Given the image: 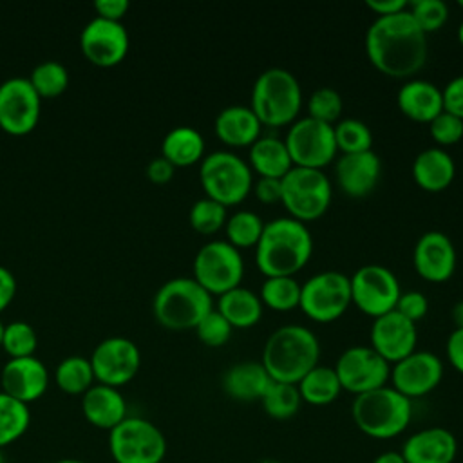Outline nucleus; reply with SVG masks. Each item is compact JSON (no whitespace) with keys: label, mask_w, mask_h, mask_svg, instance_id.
<instances>
[{"label":"nucleus","mask_w":463,"mask_h":463,"mask_svg":"<svg viewBox=\"0 0 463 463\" xmlns=\"http://www.w3.org/2000/svg\"><path fill=\"white\" fill-rule=\"evenodd\" d=\"M365 54L373 67L391 78H412L427 61V34L420 29L409 7L376 16L365 31Z\"/></svg>","instance_id":"obj_1"},{"label":"nucleus","mask_w":463,"mask_h":463,"mask_svg":"<svg viewBox=\"0 0 463 463\" xmlns=\"http://www.w3.org/2000/svg\"><path fill=\"white\" fill-rule=\"evenodd\" d=\"M313 253V237L307 226L293 217H277L264 222L255 244V264L266 277H293Z\"/></svg>","instance_id":"obj_2"},{"label":"nucleus","mask_w":463,"mask_h":463,"mask_svg":"<svg viewBox=\"0 0 463 463\" xmlns=\"http://www.w3.org/2000/svg\"><path fill=\"white\" fill-rule=\"evenodd\" d=\"M320 358L317 335L300 324L277 327L262 347L260 364L273 382L298 383Z\"/></svg>","instance_id":"obj_3"},{"label":"nucleus","mask_w":463,"mask_h":463,"mask_svg":"<svg viewBox=\"0 0 463 463\" xmlns=\"http://www.w3.org/2000/svg\"><path fill=\"white\" fill-rule=\"evenodd\" d=\"M354 425L369 438L391 439L402 434L412 418V400L383 385L358 394L351 405Z\"/></svg>","instance_id":"obj_4"},{"label":"nucleus","mask_w":463,"mask_h":463,"mask_svg":"<svg viewBox=\"0 0 463 463\" xmlns=\"http://www.w3.org/2000/svg\"><path fill=\"white\" fill-rule=\"evenodd\" d=\"M212 309V295L195 282L194 277H175L166 280L156 291L152 300L156 320L163 327L174 331L195 329Z\"/></svg>","instance_id":"obj_5"},{"label":"nucleus","mask_w":463,"mask_h":463,"mask_svg":"<svg viewBox=\"0 0 463 463\" xmlns=\"http://www.w3.org/2000/svg\"><path fill=\"white\" fill-rule=\"evenodd\" d=\"M250 107L262 125L293 123L302 107V89L297 76L282 67L262 71L251 87Z\"/></svg>","instance_id":"obj_6"},{"label":"nucleus","mask_w":463,"mask_h":463,"mask_svg":"<svg viewBox=\"0 0 463 463\" xmlns=\"http://www.w3.org/2000/svg\"><path fill=\"white\" fill-rule=\"evenodd\" d=\"M199 181L204 197L222 206H235L248 197L253 188V172L242 157L232 150L206 154L199 165Z\"/></svg>","instance_id":"obj_7"},{"label":"nucleus","mask_w":463,"mask_h":463,"mask_svg":"<svg viewBox=\"0 0 463 463\" xmlns=\"http://www.w3.org/2000/svg\"><path fill=\"white\" fill-rule=\"evenodd\" d=\"M333 186L329 177L318 168L291 166L282 177L280 203L289 217L307 222L322 217L331 204Z\"/></svg>","instance_id":"obj_8"},{"label":"nucleus","mask_w":463,"mask_h":463,"mask_svg":"<svg viewBox=\"0 0 463 463\" xmlns=\"http://www.w3.org/2000/svg\"><path fill=\"white\" fill-rule=\"evenodd\" d=\"M109 452L114 463H161L166 456V439L152 421L127 416L109 430Z\"/></svg>","instance_id":"obj_9"},{"label":"nucleus","mask_w":463,"mask_h":463,"mask_svg":"<svg viewBox=\"0 0 463 463\" xmlns=\"http://www.w3.org/2000/svg\"><path fill=\"white\" fill-rule=\"evenodd\" d=\"M194 279L210 295L222 293L241 286L244 277V260L241 250L228 241H210L203 244L194 257Z\"/></svg>","instance_id":"obj_10"},{"label":"nucleus","mask_w":463,"mask_h":463,"mask_svg":"<svg viewBox=\"0 0 463 463\" xmlns=\"http://www.w3.org/2000/svg\"><path fill=\"white\" fill-rule=\"evenodd\" d=\"M351 306L349 277L326 269L309 277L300 288L298 307L315 322L326 324L340 318Z\"/></svg>","instance_id":"obj_11"},{"label":"nucleus","mask_w":463,"mask_h":463,"mask_svg":"<svg viewBox=\"0 0 463 463\" xmlns=\"http://www.w3.org/2000/svg\"><path fill=\"white\" fill-rule=\"evenodd\" d=\"M293 166H307L322 170L336 157V143L333 125L318 121L311 116L297 118L284 137Z\"/></svg>","instance_id":"obj_12"},{"label":"nucleus","mask_w":463,"mask_h":463,"mask_svg":"<svg viewBox=\"0 0 463 463\" xmlns=\"http://www.w3.org/2000/svg\"><path fill=\"white\" fill-rule=\"evenodd\" d=\"M349 284L351 304L373 318L392 311L402 293L396 275L382 264L360 266L349 277Z\"/></svg>","instance_id":"obj_13"},{"label":"nucleus","mask_w":463,"mask_h":463,"mask_svg":"<svg viewBox=\"0 0 463 463\" xmlns=\"http://www.w3.org/2000/svg\"><path fill=\"white\" fill-rule=\"evenodd\" d=\"M333 369L340 380L342 391H349L354 396L387 385L391 374V364L369 345H351L344 349Z\"/></svg>","instance_id":"obj_14"},{"label":"nucleus","mask_w":463,"mask_h":463,"mask_svg":"<svg viewBox=\"0 0 463 463\" xmlns=\"http://www.w3.org/2000/svg\"><path fill=\"white\" fill-rule=\"evenodd\" d=\"M42 112V98L29 78H9L0 83V128L11 136L34 130Z\"/></svg>","instance_id":"obj_15"},{"label":"nucleus","mask_w":463,"mask_h":463,"mask_svg":"<svg viewBox=\"0 0 463 463\" xmlns=\"http://www.w3.org/2000/svg\"><path fill=\"white\" fill-rule=\"evenodd\" d=\"M89 360L98 383L119 389L137 374L141 354L130 338L109 336L94 347Z\"/></svg>","instance_id":"obj_16"},{"label":"nucleus","mask_w":463,"mask_h":463,"mask_svg":"<svg viewBox=\"0 0 463 463\" xmlns=\"http://www.w3.org/2000/svg\"><path fill=\"white\" fill-rule=\"evenodd\" d=\"M130 40L121 22L94 16L85 24L80 34L83 56L98 67L118 65L128 52Z\"/></svg>","instance_id":"obj_17"},{"label":"nucleus","mask_w":463,"mask_h":463,"mask_svg":"<svg viewBox=\"0 0 463 463\" xmlns=\"http://www.w3.org/2000/svg\"><path fill=\"white\" fill-rule=\"evenodd\" d=\"M443 378V364L430 351H412L391 367V387L409 400L421 398L434 391Z\"/></svg>","instance_id":"obj_18"},{"label":"nucleus","mask_w":463,"mask_h":463,"mask_svg":"<svg viewBox=\"0 0 463 463\" xmlns=\"http://www.w3.org/2000/svg\"><path fill=\"white\" fill-rule=\"evenodd\" d=\"M369 336L371 347L389 364H396L416 351V324L402 317L396 309L373 318Z\"/></svg>","instance_id":"obj_19"},{"label":"nucleus","mask_w":463,"mask_h":463,"mask_svg":"<svg viewBox=\"0 0 463 463\" xmlns=\"http://www.w3.org/2000/svg\"><path fill=\"white\" fill-rule=\"evenodd\" d=\"M412 264L416 273L427 282H445L456 269V248L443 232H425L412 250Z\"/></svg>","instance_id":"obj_20"},{"label":"nucleus","mask_w":463,"mask_h":463,"mask_svg":"<svg viewBox=\"0 0 463 463\" xmlns=\"http://www.w3.org/2000/svg\"><path fill=\"white\" fill-rule=\"evenodd\" d=\"M2 392L29 405L42 398L49 387V371L36 356L9 358L0 373Z\"/></svg>","instance_id":"obj_21"},{"label":"nucleus","mask_w":463,"mask_h":463,"mask_svg":"<svg viewBox=\"0 0 463 463\" xmlns=\"http://www.w3.org/2000/svg\"><path fill=\"white\" fill-rule=\"evenodd\" d=\"M382 175V161L371 148L356 154H342L335 163L338 186L349 197H364L374 190Z\"/></svg>","instance_id":"obj_22"},{"label":"nucleus","mask_w":463,"mask_h":463,"mask_svg":"<svg viewBox=\"0 0 463 463\" xmlns=\"http://www.w3.org/2000/svg\"><path fill=\"white\" fill-rule=\"evenodd\" d=\"M400 452L405 463H454L458 439L449 429L427 427L409 436Z\"/></svg>","instance_id":"obj_23"},{"label":"nucleus","mask_w":463,"mask_h":463,"mask_svg":"<svg viewBox=\"0 0 463 463\" xmlns=\"http://www.w3.org/2000/svg\"><path fill=\"white\" fill-rule=\"evenodd\" d=\"M81 412L90 425L110 430L127 418V402L116 387L94 383L81 396Z\"/></svg>","instance_id":"obj_24"},{"label":"nucleus","mask_w":463,"mask_h":463,"mask_svg":"<svg viewBox=\"0 0 463 463\" xmlns=\"http://www.w3.org/2000/svg\"><path fill=\"white\" fill-rule=\"evenodd\" d=\"M400 110L412 121L430 123L443 110L441 89L421 78L407 80L396 94Z\"/></svg>","instance_id":"obj_25"},{"label":"nucleus","mask_w":463,"mask_h":463,"mask_svg":"<svg viewBox=\"0 0 463 463\" xmlns=\"http://www.w3.org/2000/svg\"><path fill=\"white\" fill-rule=\"evenodd\" d=\"M217 137L228 146H251L260 137L262 123L246 105H228L213 123Z\"/></svg>","instance_id":"obj_26"},{"label":"nucleus","mask_w":463,"mask_h":463,"mask_svg":"<svg viewBox=\"0 0 463 463\" xmlns=\"http://www.w3.org/2000/svg\"><path fill=\"white\" fill-rule=\"evenodd\" d=\"M456 175L452 156L441 146L423 148L412 161V177L425 192L445 190Z\"/></svg>","instance_id":"obj_27"},{"label":"nucleus","mask_w":463,"mask_h":463,"mask_svg":"<svg viewBox=\"0 0 463 463\" xmlns=\"http://www.w3.org/2000/svg\"><path fill=\"white\" fill-rule=\"evenodd\" d=\"M273 380L260 362H239L222 376L224 392L239 402H253L264 396Z\"/></svg>","instance_id":"obj_28"},{"label":"nucleus","mask_w":463,"mask_h":463,"mask_svg":"<svg viewBox=\"0 0 463 463\" xmlns=\"http://www.w3.org/2000/svg\"><path fill=\"white\" fill-rule=\"evenodd\" d=\"M248 165L251 172L259 174V177L282 179L293 166V161L284 139L277 136H260L250 146Z\"/></svg>","instance_id":"obj_29"},{"label":"nucleus","mask_w":463,"mask_h":463,"mask_svg":"<svg viewBox=\"0 0 463 463\" xmlns=\"http://www.w3.org/2000/svg\"><path fill=\"white\" fill-rule=\"evenodd\" d=\"M161 156L174 166H190L201 163L204 157V137L194 127H175L163 137Z\"/></svg>","instance_id":"obj_30"},{"label":"nucleus","mask_w":463,"mask_h":463,"mask_svg":"<svg viewBox=\"0 0 463 463\" xmlns=\"http://www.w3.org/2000/svg\"><path fill=\"white\" fill-rule=\"evenodd\" d=\"M215 309L230 322L232 327L239 329L255 326L262 317L260 297L242 286H237L222 293L217 300Z\"/></svg>","instance_id":"obj_31"},{"label":"nucleus","mask_w":463,"mask_h":463,"mask_svg":"<svg viewBox=\"0 0 463 463\" xmlns=\"http://www.w3.org/2000/svg\"><path fill=\"white\" fill-rule=\"evenodd\" d=\"M298 392L302 402L311 405H329L335 402L342 391L340 380L333 367L315 365L298 383Z\"/></svg>","instance_id":"obj_32"},{"label":"nucleus","mask_w":463,"mask_h":463,"mask_svg":"<svg viewBox=\"0 0 463 463\" xmlns=\"http://www.w3.org/2000/svg\"><path fill=\"white\" fill-rule=\"evenodd\" d=\"M94 380L90 360L80 354L63 358L54 369V382L65 394L83 396L94 385Z\"/></svg>","instance_id":"obj_33"},{"label":"nucleus","mask_w":463,"mask_h":463,"mask_svg":"<svg viewBox=\"0 0 463 463\" xmlns=\"http://www.w3.org/2000/svg\"><path fill=\"white\" fill-rule=\"evenodd\" d=\"M31 423L29 405L0 391V449L20 439Z\"/></svg>","instance_id":"obj_34"},{"label":"nucleus","mask_w":463,"mask_h":463,"mask_svg":"<svg viewBox=\"0 0 463 463\" xmlns=\"http://www.w3.org/2000/svg\"><path fill=\"white\" fill-rule=\"evenodd\" d=\"M302 284L295 277H266L260 286V302L275 311H291L300 304Z\"/></svg>","instance_id":"obj_35"},{"label":"nucleus","mask_w":463,"mask_h":463,"mask_svg":"<svg viewBox=\"0 0 463 463\" xmlns=\"http://www.w3.org/2000/svg\"><path fill=\"white\" fill-rule=\"evenodd\" d=\"M260 403L268 416L275 420H288L297 414V411L300 409L302 398L295 383L271 382L264 396L260 398Z\"/></svg>","instance_id":"obj_36"},{"label":"nucleus","mask_w":463,"mask_h":463,"mask_svg":"<svg viewBox=\"0 0 463 463\" xmlns=\"http://www.w3.org/2000/svg\"><path fill=\"white\" fill-rule=\"evenodd\" d=\"M262 230H264L262 219L251 210L235 212L226 219V224H224L226 241L237 250H244L251 246L255 248Z\"/></svg>","instance_id":"obj_37"},{"label":"nucleus","mask_w":463,"mask_h":463,"mask_svg":"<svg viewBox=\"0 0 463 463\" xmlns=\"http://www.w3.org/2000/svg\"><path fill=\"white\" fill-rule=\"evenodd\" d=\"M336 150L342 154H356L371 150L373 132L367 123L356 118H342L333 125Z\"/></svg>","instance_id":"obj_38"},{"label":"nucleus","mask_w":463,"mask_h":463,"mask_svg":"<svg viewBox=\"0 0 463 463\" xmlns=\"http://www.w3.org/2000/svg\"><path fill=\"white\" fill-rule=\"evenodd\" d=\"M29 81L42 99L56 98L61 92H65V89L69 85V72L63 63H60L56 60H47V61L38 63L31 71Z\"/></svg>","instance_id":"obj_39"},{"label":"nucleus","mask_w":463,"mask_h":463,"mask_svg":"<svg viewBox=\"0 0 463 463\" xmlns=\"http://www.w3.org/2000/svg\"><path fill=\"white\" fill-rule=\"evenodd\" d=\"M226 219H228L226 206H222L221 203L210 197L197 199L188 212L190 226L201 235H212L219 232L221 228H224Z\"/></svg>","instance_id":"obj_40"},{"label":"nucleus","mask_w":463,"mask_h":463,"mask_svg":"<svg viewBox=\"0 0 463 463\" xmlns=\"http://www.w3.org/2000/svg\"><path fill=\"white\" fill-rule=\"evenodd\" d=\"M36 345H38V336L31 324L24 320H14L5 324L2 347L9 354V358L34 356Z\"/></svg>","instance_id":"obj_41"},{"label":"nucleus","mask_w":463,"mask_h":463,"mask_svg":"<svg viewBox=\"0 0 463 463\" xmlns=\"http://www.w3.org/2000/svg\"><path fill=\"white\" fill-rule=\"evenodd\" d=\"M344 109L342 96L333 87H318L311 92L307 99V112L311 118L324 123H336L340 119Z\"/></svg>","instance_id":"obj_42"},{"label":"nucleus","mask_w":463,"mask_h":463,"mask_svg":"<svg viewBox=\"0 0 463 463\" xmlns=\"http://www.w3.org/2000/svg\"><path fill=\"white\" fill-rule=\"evenodd\" d=\"M409 13L425 34L438 31L449 20V5L443 0H412Z\"/></svg>","instance_id":"obj_43"},{"label":"nucleus","mask_w":463,"mask_h":463,"mask_svg":"<svg viewBox=\"0 0 463 463\" xmlns=\"http://www.w3.org/2000/svg\"><path fill=\"white\" fill-rule=\"evenodd\" d=\"M232 326L230 322L217 311L212 309L197 326H195V333L197 338L208 345V347H221L224 345L230 336H232Z\"/></svg>","instance_id":"obj_44"},{"label":"nucleus","mask_w":463,"mask_h":463,"mask_svg":"<svg viewBox=\"0 0 463 463\" xmlns=\"http://www.w3.org/2000/svg\"><path fill=\"white\" fill-rule=\"evenodd\" d=\"M430 137L443 148L447 145H456L463 137V119L456 118L454 114L441 110L430 123H429Z\"/></svg>","instance_id":"obj_45"},{"label":"nucleus","mask_w":463,"mask_h":463,"mask_svg":"<svg viewBox=\"0 0 463 463\" xmlns=\"http://www.w3.org/2000/svg\"><path fill=\"white\" fill-rule=\"evenodd\" d=\"M402 317L411 322L421 320L429 311V298L421 291H402L394 307Z\"/></svg>","instance_id":"obj_46"},{"label":"nucleus","mask_w":463,"mask_h":463,"mask_svg":"<svg viewBox=\"0 0 463 463\" xmlns=\"http://www.w3.org/2000/svg\"><path fill=\"white\" fill-rule=\"evenodd\" d=\"M441 98H443V110L463 119V74L454 76L441 89Z\"/></svg>","instance_id":"obj_47"},{"label":"nucleus","mask_w":463,"mask_h":463,"mask_svg":"<svg viewBox=\"0 0 463 463\" xmlns=\"http://www.w3.org/2000/svg\"><path fill=\"white\" fill-rule=\"evenodd\" d=\"M255 197L264 204H275L282 199V179L277 177H259L253 183Z\"/></svg>","instance_id":"obj_48"},{"label":"nucleus","mask_w":463,"mask_h":463,"mask_svg":"<svg viewBox=\"0 0 463 463\" xmlns=\"http://www.w3.org/2000/svg\"><path fill=\"white\" fill-rule=\"evenodd\" d=\"M445 353H447V360L449 364L463 374V327L461 329H454L449 338H447V345H445Z\"/></svg>","instance_id":"obj_49"},{"label":"nucleus","mask_w":463,"mask_h":463,"mask_svg":"<svg viewBox=\"0 0 463 463\" xmlns=\"http://www.w3.org/2000/svg\"><path fill=\"white\" fill-rule=\"evenodd\" d=\"M174 172H175V166L166 161L163 156L159 157H154L148 165H146V177L156 183V184H163V183H168L172 177H174Z\"/></svg>","instance_id":"obj_50"},{"label":"nucleus","mask_w":463,"mask_h":463,"mask_svg":"<svg viewBox=\"0 0 463 463\" xmlns=\"http://www.w3.org/2000/svg\"><path fill=\"white\" fill-rule=\"evenodd\" d=\"M94 9H96V16L121 22L125 13L128 11V2L127 0H96Z\"/></svg>","instance_id":"obj_51"},{"label":"nucleus","mask_w":463,"mask_h":463,"mask_svg":"<svg viewBox=\"0 0 463 463\" xmlns=\"http://www.w3.org/2000/svg\"><path fill=\"white\" fill-rule=\"evenodd\" d=\"M16 295V279L5 266H0V313L9 307Z\"/></svg>","instance_id":"obj_52"},{"label":"nucleus","mask_w":463,"mask_h":463,"mask_svg":"<svg viewBox=\"0 0 463 463\" xmlns=\"http://www.w3.org/2000/svg\"><path fill=\"white\" fill-rule=\"evenodd\" d=\"M365 5L378 16H385V14L405 11L409 7V2L407 0H365Z\"/></svg>","instance_id":"obj_53"},{"label":"nucleus","mask_w":463,"mask_h":463,"mask_svg":"<svg viewBox=\"0 0 463 463\" xmlns=\"http://www.w3.org/2000/svg\"><path fill=\"white\" fill-rule=\"evenodd\" d=\"M373 463H405V459H403L402 452H398V450H385V452L378 454L373 459Z\"/></svg>","instance_id":"obj_54"},{"label":"nucleus","mask_w":463,"mask_h":463,"mask_svg":"<svg viewBox=\"0 0 463 463\" xmlns=\"http://www.w3.org/2000/svg\"><path fill=\"white\" fill-rule=\"evenodd\" d=\"M452 320H454L456 329H461V327H463V300H458V302L452 306Z\"/></svg>","instance_id":"obj_55"},{"label":"nucleus","mask_w":463,"mask_h":463,"mask_svg":"<svg viewBox=\"0 0 463 463\" xmlns=\"http://www.w3.org/2000/svg\"><path fill=\"white\" fill-rule=\"evenodd\" d=\"M56 463H87V461H81V459H72V458H65V459H58Z\"/></svg>","instance_id":"obj_56"},{"label":"nucleus","mask_w":463,"mask_h":463,"mask_svg":"<svg viewBox=\"0 0 463 463\" xmlns=\"http://www.w3.org/2000/svg\"><path fill=\"white\" fill-rule=\"evenodd\" d=\"M458 40H459V43L463 45V20H461V24H459V27H458Z\"/></svg>","instance_id":"obj_57"},{"label":"nucleus","mask_w":463,"mask_h":463,"mask_svg":"<svg viewBox=\"0 0 463 463\" xmlns=\"http://www.w3.org/2000/svg\"><path fill=\"white\" fill-rule=\"evenodd\" d=\"M4 329H5V324L0 320V347H2V338H4Z\"/></svg>","instance_id":"obj_58"},{"label":"nucleus","mask_w":463,"mask_h":463,"mask_svg":"<svg viewBox=\"0 0 463 463\" xmlns=\"http://www.w3.org/2000/svg\"><path fill=\"white\" fill-rule=\"evenodd\" d=\"M0 463H5V456H4V452H2V449H0Z\"/></svg>","instance_id":"obj_59"},{"label":"nucleus","mask_w":463,"mask_h":463,"mask_svg":"<svg viewBox=\"0 0 463 463\" xmlns=\"http://www.w3.org/2000/svg\"><path fill=\"white\" fill-rule=\"evenodd\" d=\"M459 5H461V7H463V0H461V2H459Z\"/></svg>","instance_id":"obj_60"}]
</instances>
